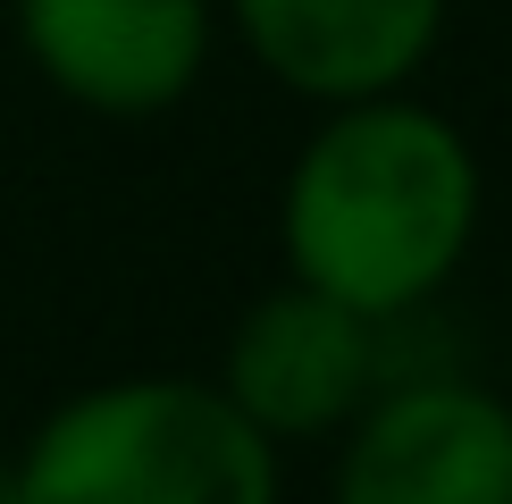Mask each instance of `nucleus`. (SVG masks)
<instances>
[{
  "label": "nucleus",
  "instance_id": "nucleus-6",
  "mask_svg": "<svg viewBox=\"0 0 512 504\" xmlns=\"http://www.w3.org/2000/svg\"><path fill=\"white\" fill-rule=\"evenodd\" d=\"M219 26L277 93L328 110L420 84L454 26V0H219Z\"/></svg>",
  "mask_w": 512,
  "mask_h": 504
},
{
  "label": "nucleus",
  "instance_id": "nucleus-1",
  "mask_svg": "<svg viewBox=\"0 0 512 504\" xmlns=\"http://www.w3.org/2000/svg\"><path fill=\"white\" fill-rule=\"evenodd\" d=\"M487 219V168L437 101H328L277 177V261L361 320H420L462 278Z\"/></svg>",
  "mask_w": 512,
  "mask_h": 504
},
{
  "label": "nucleus",
  "instance_id": "nucleus-3",
  "mask_svg": "<svg viewBox=\"0 0 512 504\" xmlns=\"http://www.w3.org/2000/svg\"><path fill=\"white\" fill-rule=\"evenodd\" d=\"M328 504H512V404L462 370H412L336 429Z\"/></svg>",
  "mask_w": 512,
  "mask_h": 504
},
{
  "label": "nucleus",
  "instance_id": "nucleus-5",
  "mask_svg": "<svg viewBox=\"0 0 512 504\" xmlns=\"http://www.w3.org/2000/svg\"><path fill=\"white\" fill-rule=\"evenodd\" d=\"M387 387V320H361L353 303L303 278L252 294L219 345V395L269 446H311Z\"/></svg>",
  "mask_w": 512,
  "mask_h": 504
},
{
  "label": "nucleus",
  "instance_id": "nucleus-2",
  "mask_svg": "<svg viewBox=\"0 0 512 504\" xmlns=\"http://www.w3.org/2000/svg\"><path fill=\"white\" fill-rule=\"evenodd\" d=\"M277 454L219 378H101L34 420L17 446L26 504H286Z\"/></svg>",
  "mask_w": 512,
  "mask_h": 504
},
{
  "label": "nucleus",
  "instance_id": "nucleus-7",
  "mask_svg": "<svg viewBox=\"0 0 512 504\" xmlns=\"http://www.w3.org/2000/svg\"><path fill=\"white\" fill-rule=\"evenodd\" d=\"M0 504H26V496H17V462L9 454H0Z\"/></svg>",
  "mask_w": 512,
  "mask_h": 504
},
{
  "label": "nucleus",
  "instance_id": "nucleus-4",
  "mask_svg": "<svg viewBox=\"0 0 512 504\" xmlns=\"http://www.w3.org/2000/svg\"><path fill=\"white\" fill-rule=\"evenodd\" d=\"M17 59L84 118H168L219 51V0H9Z\"/></svg>",
  "mask_w": 512,
  "mask_h": 504
}]
</instances>
